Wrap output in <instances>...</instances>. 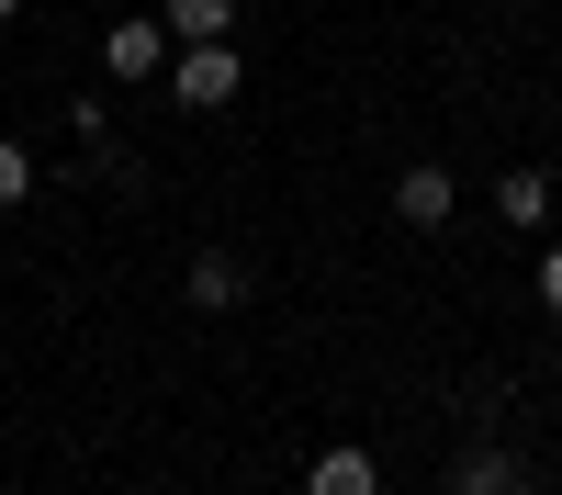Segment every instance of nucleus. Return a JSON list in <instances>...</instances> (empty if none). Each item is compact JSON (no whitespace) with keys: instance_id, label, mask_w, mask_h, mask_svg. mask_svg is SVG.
I'll return each instance as SVG.
<instances>
[{"instance_id":"nucleus-6","label":"nucleus","mask_w":562,"mask_h":495,"mask_svg":"<svg viewBox=\"0 0 562 495\" xmlns=\"http://www.w3.org/2000/svg\"><path fill=\"white\" fill-rule=\"evenodd\" d=\"M495 214L540 237V225H551V169H506V180H495Z\"/></svg>"},{"instance_id":"nucleus-8","label":"nucleus","mask_w":562,"mask_h":495,"mask_svg":"<svg viewBox=\"0 0 562 495\" xmlns=\"http://www.w3.org/2000/svg\"><path fill=\"white\" fill-rule=\"evenodd\" d=\"M158 23H169V45H214L225 23H237V0H169Z\"/></svg>"},{"instance_id":"nucleus-2","label":"nucleus","mask_w":562,"mask_h":495,"mask_svg":"<svg viewBox=\"0 0 562 495\" xmlns=\"http://www.w3.org/2000/svg\"><path fill=\"white\" fill-rule=\"evenodd\" d=\"M169 68H180V102H192V113H225V102H237V45H169Z\"/></svg>"},{"instance_id":"nucleus-11","label":"nucleus","mask_w":562,"mask_h":495,"mask_svg":"<svg viewBox=\"0 0 562 495\" xmlns=\"http://www.w3.org/2000/svg\"><path fill=\"white\" fill-rule=\"evenodd\" d=\"M12 12H23V0H0V23H12Z\"/></svg>"},{"instance_id":"nucleus-9","label":"nucleus","mask_w":562,"mask_h":495,"mask_svg":"<svg viewBox=\"0 0 562 495\" xmlns=\"http://www.w3.org/2000/svg\"><path fill=\"white\" fill-rule=\"evenodd\" d=\"M34 192V147H23V135H0V214H12Z\"/></svg>"},{"instance_id":"nucleus-12","label":"nucleus","mask_w":562,"mask_h":495,"mask_svg":"<svg viewBox=\"0 0 562 495\" xmlns=\"http://www.w3.org/2000/svg\"><path fill=\"white\" fill-rule=\"evenodd\" d=\"M293 495H304V484H293Z\"/></svg>"},{"instance_id":"nucleus-4","label":"nucleus","mask_w":562,"mask_h":495,"mask_svg":"<svg viewBox=\"0 0 562 495\" xmlns=\"http://www.w3.org/2000/svg\"><path fill=\"white\" fill-rule=\"evenodd\" d=\"M450 203H461V192H450V169H439V158H416V169L394 180V214L416 225V237H439V225H450Z\"/></svg>"},{"instance_id":"nucleus-1","label":"nucleus","mask_w":562,"mask_h":495,"mask_svg":"<svg viewBox=\"0 0 562 495\" xmlns=\"http://www.w3.org/2000/svg\"><path fill=\"white\" fill-rule=\"evenodd\" d=\"M439 495H540V473H529V462H518L506 439H473V450H450Z\"/></svg>"},{"instance_id":"nucleus-10","label":"nucleus","mask_w":562,"mask_h":495,"mask_svg":"<svg viewBox=\"0 0 562 495\" xmlns=\"http://www.w3.org/2000/svg\"><path fill=\"white\" fill-rule=\"evenodd\" d=\"M540 304H551V315H562V248H551V259H540Z\"/></svg>"},{"instance_id":"nucleus-3","label":"nucleus","mask_w":562,"mask_h":495,"mask_svg":"<svg viewBox=\"0 0 562 495\" xmlns=\"http://www.w3.org/2000/svg\"><path fill=\"white\" fill-rule=\"evenodd\" d=\"M180 304H192V315H237L248 304V259L237 248H203L192 270H180Z\"/></svg>"},{"instance_id":"nucleus-5","label":"nucleus","mask_w":562,"mask_h":495,"mask_svg":"<svg viewBox=\"0 0 562 495\" xmlns=\"http://www.w3.org/2000/svg\"><path fill=\"white\" fill-rule=\"evenodd\" d=\"M102 68H113V79H158V68H169V23H113V34H102Z\"/></svg>"},{"instance_id":"nucleus-7","label":"nucleus","mask_w":562,"mask_h":495,"mask_svg":"<svg viewBox=\"0 0 562 495\" xmlns=\"http://www.w3.org/2000/svg\"><path fill=\"white\" fill-rule=\"evenodd\" d=\"M304 495H383V462H371V450H326L304 473Z\"/></svg>"}]
</instances>
